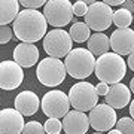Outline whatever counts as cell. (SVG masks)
<instances>
[{
    "label": "cell",
    "instance_id": "cell-1",
    "mask_svg": "<svg viewBox=\"0 0 134 134\" xmlns=\"http://www.w3.org/2000/svg\"><path fill=\"white\" fill-rule=\"evenodd\" d=\"M48 23L37 9H24L14 19V34L27 43H34L46 34Z\"/></svg>",
    "mask_w": 134,
    "mask_h": 134
},
{
    "label": "cell",
    "instance_id": "cell-2",
    "mask_svg": "<svg viewBox=\"0 0 134 134\" xmlns=\"http://www.w3.org/2000/svg\"><path fill=\"white\" fill-rule=\"evenodd\" d=\"M94 72L100 82L116 83L124 79L125 73H127V64L118 54L104 52L98 55V58L96 60Z\"/></svg>",
    "mask_w": 134,
    "mask_h": 134
},
{
    "label": "cell",
    "instance_id": "cell-3",
    "mask_svg": "<svg viewBox=\"0 0 134 134\" xmlns=\"http://www.w3.org/2000/svg\"><path fill=\"white\" fill-rule=\"evenodd\" d=\"M96 66V57L85 48L70 49V52L66 55V73H69L75 79H86L91 76Z\"/></svg>",
    "mask_w": 134,
    "mask_h": 134
},
{
    "label": "cell",
    "instance_id": "cell-4",
    "mask_svg": "<svg viewBox=\"0 0 134 134\" xmlns=\"http://www.w3.org/2000/svg\"><path fill=\"white\" fill-rule=\"evenodd\" d=\"M36 76L45 86H57L66 77V67L60 58L46 57L37 64Z\"/></svg>",
    "mask_w": 134,
    "mask_h": 134
},
{
    "label": "cell",
    "instance_id": "cell-5",
    "mask_svg": "<svg viewBox=\"0 0 134 134\" xmlns=\"http://www.w3.org/2000/svg\"><path fill=\"white\" fill-rule=\"evenodd\" d=\"M69 101L72 107L81 112H90L98 103L96 86L90 82H77L69 91Z\"/></svg>",
    "mask_w": 134,
    "mask_h": 134
},
{
    "label": "cell",
    "instance_id": "cell-6",
    "mask_svg": "<svg viewBox=\"0 0 134 134\" xmlns=\"http://www.w3.org/2000/svg\"><path fill=\"white\" fill-rule=\"evenodd\" d=\"M43 16L49 25L63 29L73 18L72 3L69 0H48L43 5Z\"/></svg>",
    "mask_w": 134,
    "mask_h": 134
},
{
    "label": "cell",
    "instance_id": "cell-7",
    "mask_svg": "<svg viewBox=\"0 0 134 134\" xmlns=\"http://www.w3.org/2000/svg\"><path fill=\"white\" fill-rule=\"evenodd\" d=\"M72 37L63 29L51 30L43 36V49L49 57L63 58L70 52L72 46Z\"/></svg>",
    "mask_w": 134,
    "mask_h": 134
},
{
    "label": "cell",
    "instance_id": "cell-8",
    "mask_svg": "<svg viewBox=\"0 0 134 134\" xmlns=\"http://www.w3.org/2000/svg\"><path fill=\"white\" fill-rule=\"evenodd\" d=\"M112 15L113 10L109 5L103 2H94L86 8L85 12V24L90 30L94 31H104L112 25Z\"/></svg>",
    "mask_w": 134,
    "mask_h": 134
},
{
    "label": "cell",
    "instance_id": "cell-9",
    "mask_svg": "<svg viewBox=\"0 0 134 134\" xmlns=\"http://www.w3.org/2000/svg\"><path fill=\"white\" fill-rule=\"evenodd\" d=\"M70 109L69 96L60 90L46 92L42 98V110L48 118H63Z\"/></svg>",
    "mask_w": 134,
    "mask_h": 134
},
{
    "label": "cell",
    "instance_id": "cell-10",
    "mask_svg": "<svg viewBox=\"0 0 134 134\" xmlns=\"http://www.w3.org/2000/svg\"><path fill=\"white\" fill-rule=\"evenodd\" d=\"M88 121H90V125L96 130L97 133L109 131V130L113 128L115 124H116L115 109L110 107L107 103H103V104H98V103H97V104L90 110Z\"/></svg>",
    "mask_w": 134,
    "mask_h": 134
},
{
    "label": "cell",
    "instance_id": "cell-11",
    "mask_svg": "<svg viewBox=\"0 0 134 134\" xmlns=\"http://www.w3.org/2000/svg\"><path fill=\"white\" fill-rule=\"evenodd\" d=\"M24 81V70L16 61L6 60L0 63V88L5 91L16 90Z\"/></svg>",
    "mask_w": 134,
    "mask_h": 134
},
{
    "label": "cell",
    "instance_id": "cell-12",
    "mask_svg": "<svg viewBox=\"0 0 134 134\" xmlns=\"http://www.w3.org/2000/svg\"><path fill=\"white\" fill-rule=\"evenodd\" d=\"M110 49L118 55H128L133 52L134 46V30L127 29H118L110 34L109 37Z\"/></svg>",
    "mask_w": 134,
    "mask_h": 134
},
{
    "label": "cell",
    "instance_id": "cell-13",
    "mask_svg": "<svg viewBox=\"0 0 134 134\" xmlns=\"http://www.w3.org/2000/svg\"><path fill=\"white\" fill-rule=\"evenodd\" d=\"M24 128V116L16 109L0 110V134H21Z\"/></svg>",
    "mask_w": 134,
    "mask_h": 134
},
{
    "label": "cell",
    "instance_id": "cell-14",
    "mask_svg": "<svg viewBox=\"0 0 134 134\" xmlns=\"http://www.w3.org/2000/svg\"><path fill=\"white\" fill-rule=\"evenodd\" d=\"M63 118V130L67 134H85L90 128V121L85 112L75 109L72 112H67Z\"/></svg>",
    "mask_w": 134,
    "mask_h": 134
},
{
    "label": "cell",
    "instance_id": "cell-15",
    "mask_svg": "<svg viewBox=\"0 0 134 134\" xmlns=\"http://www.w3.org/2000/svg\"><path fill=\"white\" fill-rule=\"evenodd\" d=\"M106 103L113 107V109H122L130 103L131 100V91L128 90V86L124 83H112V86H109V90L106 92Z\"/></svg>",
    "mask_w": 134,
    "mask_h": 134
},
{
    "label": "cell",
    "instance_id": "cell-16",
    "mask_svg": "<svg viewBox=\"0 0 134 134\" xmlns=\"http://www.w3.org/2000/svg\"><path fill=\"white\" fill-rule=\"evenodd\" d=\"M39 60V49L33 43L23 42L14 49V61H16L23 69L33 67Z\"/></svg>",
    "mask_w": 134,
    "mask_h": 134
},
{
    "label": "cell",
    "instance_id": "cell-17",
    "mask_svg": "<svg viewBox=\"0 0 134 134\" xmlns=\"http://www.w3.org/2000/svg\"><path fill=\"white\" fill-rule=\"evenodd\" d=\"M39 97L33 91H23L15 97V109L23 116H31L39 109Z\"/></svg>",
    "mask_w": 134,
    "mask_h": 134
},
{
    "label": "cell",
    "instance_id": "cell-18",
    "mask_svg": "<svg viewBox=\"0 0 134 134\" xmlns=\"http://www.w3.org/2000/svg\"><path fill=\"white\" fill-rule=\"evenodd\" d=\"M88 40V51L94 55L98 57L101 54L109 52L110 49V43H109V37L101 31H94V34H90Z\"/></svg>",
    "mask_w": 134,
    "mask_h": 134
},
{
    "label": "cell",
    "instance_id": "cell-19",
    "mask_svg": "<svg viewBox=\"0 0 134 134\" xmlns=\"http://www.w3.org/2000/svg\"><path fill=\"white\" fill-rule=\"evenodd\" d=\"M19 12L18 0H0V25L12 23Z\"/></svg>",
    "mask_w": 134,
    "mask_h": 134
},
{
    "label": "cell",
    "instance_id": "cell-20",
    "mask_svg": "<svg viewBox=\"0 0 134 134\" xmlns=\"http://www.w3.org/2000/svg\"><path fill=\"white\" fill-rule=\"evenodd\" d=\"M131 23H133V14L127 9L119 8L112 15V24H115L118 29H127L131 25Z\"/></svg>",
    "mask_w": 134,
    "mask_h": 134
},
{
    "label": "cell",
    "instance_id": "cell-21",
    "mask_svg": "<svg viewBox=\"0 0 134 134\" xmlns=\"http://www.w3.org/2000/svg\"><path fill=\"white\" fill-rule=\"evenodd\" d=\"M69 34H70V37H72L73 42L82 43L90 37V27L86 24H83V23H75L72 25L70 31H69Z\"/></svg>",
    "mask_w": 134,
    "mask_h": 134
},
{
    "label": "cell",
    "instance_id": "cell-22",
    "mask_svg": "<svg viewBox=\"0 0 134 134\" xmlns=\"http://www.w3.org/2000/svg\"><path fill=\"white\" fill-rule=\"evenodd\" d=\"M116 128L119 130V133L124 134H133L134 133V122L133 118H121L119 121H116Z\"/></svg>",
    "mask_w": 134,
    "mask_h": 134
},
{
    "label": "cell",
    "instance_id": "cell-23",
    "mask_svg": "<svg viewBox=\"0 0 134 134\" xmlns=\"http://www.w3.org/2000/svg\"><path fill=\"white\" fill-rule=\"evenodd\" d=\"M43 128H45V133L48 134H60L63 130V124L58 118H49L46 124L43 125Z\"/></svg>",
    "mask_w": 134,
    "mask_h": 134
},
{
    "label": "cell",
    "instance_id": "cell-24",
    "mask_svg": "<svg viewBox=\"0 0 134 134\" xmlns=\"http://www.w3.org/2000/svg\"><path fill=\"white\" fill-rule=\"evenodd\" d=\"M23 133L24 134H42V133H45V128H43L42 124H39L36 121H31V122L24 125Z\"/></svg>",
    "mask_w": 134,
    "mask_h": 134
},
{
    "label": "cell",
    "instance_id": "cell-25",
    "mask_svg": "<svg viewBox=\"0 0 134 134\" xmlns=\"http://www.w3.org/2000/svg\"><path fill=\"white\" fill-rule=\"evenodd\" d=\"M25 9H37L40 6H43L48 0H18Z\"/></svg>",
    "mask_w": 134,
    "mask_h": 134
},
{
    "label": "cell",
    "instance_id": "cell-26",
    "mask_svg": "<svg viewBox=\"0 0 134 134\" xmlns=\"http://www.w3.org/2000/svg\"><path fill=\"white\" fill-rule=\"evenodd\" d=\"M12 39V30L8 25H0V45H5Z\"/></svg>",
    "mask_w": 134,
    "mask_h": 134
},
{
    "label": "cell",
    "instance_id": "cell-27",
    "mask_svg": "<svg viewBox=\"0 0 134 134\" xmlns=\"http://www.w3.org/2000/svg\"><path fill=\"white\" fill-rule=\"evenodd\" d=\"M72 8H73V15H76V16H83L88 6H86L83 2H76Z\"/></svg>",
    "mask_w": 134,
    "mask_h": 134
},
{
    "label": "cell",
    "instance_id": "cell-28",
    "mask_svg": "<svg viewBox=\"0 0 134 134\" xmlns=\"http://www.w3.org/2000/svg\"><path fill=\"white\" fill-rule=\"evenodd\" d=\"M107 90H109V86H107V83H104V82H101V83H98V85L96 86L97 96H106Z\"/></svg>",
    "mask_w": 134,
    "mask_h": 134
},
{
    "label": "cell",
    "instance_id": "cell-29",
    "mask_svg": "<svg viewBox=\"0 0 134 134\" xmlns=\"http://www.w3.org/2000/svg\"><path fill=\"white\" fill-rule=\"evenodd\" d=\"M122 9H127L128 12L133 14V9H134V5H133V0H125L122 3Z\"/></svg>",
    "mask_w": 134,
    "mask_h": 134
},
{
    "label": "cell",
    "instance_id": "cell-30",
    "mask_svg": "<svg viewBox=\"0 0 134 134\" xmlns=\"http://www.w3.org/2000/svg\"><path fill=\"white\" fill-rule=\"evenodd\" d=\"M124 2L125 0H103V3H106V5H109V6H119Z\"/></svg>",
    "mask_w": 134,
    "mask_h": 134
},
{
    "label": "cell",
    "instance_id": "cell-31",
    "mask_svg": "<svg viewBox=\"0 0 134 134\" xmlns=\"http://www.w3.org/2000/svg\"><path fill=\"white\" fill-rule=\"evenodd\" d=\"M127 66H128L131 70L134 69V55H133V52L128 54V58H127Z\"/></svg>",
    "mask_w": 134,
    "mask_h": 134
},
{
    "label": "cell",
    "instance_id": "cell-32",
    "mask_svg": "<svg viewBox=\"0 0 134 134\" xmlns=\"http://www.w3.org/2000/svg\"><path fill=\"white\" fill-rule=\"evenodd\" d=\"M131 101V104H130V113H131V118L134 116V101L133 100H130Z\"/></svg>",
    "mask_w": 134,
    "mask_h": 134
},
{
    "label": "cell",
    "instance_id": "cell-33",
    "mask_svg": "<svg viewBox=\"0 0 134 134\" xmlns=\"http://www.w3.org/2000/svg\"><path fill=\"white\" fill-rule=\"evenodd\" d=\"M128 90H130L131 92L134 91V79H131V82H130V85H128Z\"/></svg>",
    "mask_w": 134,
    "mask_h": 134
},
{
    "label": "cell",
    "instance_id": "cell-34",
    "mask_svg": "<svg viewBox=\"0 0 134 134\" xmlns=\"http://www.w3.org/2000/svg\"><path fill=\"white\" fill-rule=\"evenodd\" d=\"M77 2H83L85 5H91V3H94V2H97V0H77Z\"/></svg>",
    "mask_w": 134,
    "mask_h": 134
}]
</instances>
